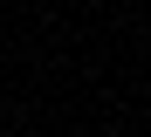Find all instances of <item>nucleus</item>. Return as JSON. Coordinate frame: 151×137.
<instances>
[]
</instances>
